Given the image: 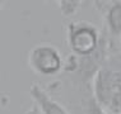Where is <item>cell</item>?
<instances>
[{
    "mask_svg": "<svg viewBox=\"0 0 121 114\" xmlns=\"http://www.w3.org/2000/svg\"><path fill=\"white\" fill-rule=\"evenodd\" d=\"M98 103L111 114H121V51L112 48L93 80Z\"/></svg>",
    "mask_w": 121,
    "mask_h": 114,
    "instance_id": "1",
    "label": "cell"
},
{
    "mask_svg": "<svg viewBox=\"0 0 121 114\" xmlns=\"http://www.w3.org/2000/svg\"><path fill=\"white\" fill-rule=\"evenodd\" d=\"M102 31L89 20H73L66 25V42L71 55L77 57L92 56L101 44Z\"/></svg>",
    "mask_w": 121,
    "mask_h": 114,
    "instance_id": "2",
    "label": "cell"
},
{
    "mask_svg": "<svg viewBox=\"0 0 121 114\" xmlns=\"http://www.w3.org/2000/svg\"><path fill=\"white\" fill-rule=\"evenodd\" d=\"M29 68L40 76H56L65 67V61L60 50L50 42L35 44L27 55Z\"/></svg>",
    "mask_w": 121,
    "mask_h": 114,
    "instance_id": "3",
    "label": "cell"
},
{
    "mask_svg": "<svg viewBox=\"0 0 121 114\" xmlns=\"http://www.w3.org/2000/svg\"><path fill=\"white\" fill-rule=\"evenodd\" d=\"M29 95L41 114H71L64 104L55 99L40 84H32L29 87Z\"/></svg>",
    "mask_w": 121,
    "mask_h": 114,
    "instance_id": "4",
    "label": "cell"
},
{
    "mask_svg": "<svg viewBox=\"0 0 121 114\" xmlns=\"http://www.w3.org/2000/svg\"><path fill=\"white\" fill-rule=\"evenodd\" d=\"M93 4L102 14L104 31L111 37H121V0L94 1Z\"/></svg>",
    "mask_w": 121,
    "mask_h": 114,
    "instance_id": "5",
    "label": "cell"
},
{
    "mask_svg": "<svg viewBox=\"0 0 121 114\" xmlns=\"http://www.w3.org/2000/svg\"><path fill=\"white\" fill-rule=\"evenodd\" d=\"M68 84L73 89L74 96L78 99V114H110L96 99L93 93V85L83 86L70 81H68Z\"/></svg>",
    "mask_w": 121,
    "mask_h": 114,
    "instance_id": "6",
    "label": "cell"
},
{
    "mask_svg": "<svg viewBox=\"0 0 121 114\" xmlns=\"http://www.w3.org/2000/svg\"><path fill=\"white\" fill-rule=\"evenodd\" d=\"M57 6L60 9L61 14L64 17H70L77 13V10L79 9V6L82 4V1H59Z\"/></svg>",
    "mask_w": 121,
    "mask_h": 114,
    "instance_id": "7",
    "label": "cell"
},
{
    "mask_svg": "<svg viewBox=\"0 0 121 114\" xmlns=\"http://www.w3.org/2000/svg\"><path fill=\"white\" fill-rule=\"evenodd\" d=\"M24 114H41L40 112H38V109H37V106H36L35 105V104H33V105H32L31 106V109H28L27 110V112H26Z\"/></svg>",
    "mask_w": 121,
    "mask_h": 114,
    "instance_id": "8",
    "label": "cell"
},
{
    "mask_svg": "<svg viewBox=\"0 0 121 114\" xmlns=\"http://www.w3.org/2000/svg\"><path fill=\"white\" fill-rule=\"evenodd\" d=\"M120 44H121V37H120Z\"/></svg>",
    "mask_w": 121,
    "mask_h": 114,
    "instance_id": "9",
    "label": "cell"
}]
</instances>
